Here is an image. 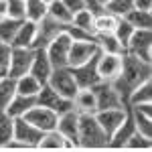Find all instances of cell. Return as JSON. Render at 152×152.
Returning a JSON list of instances; mask_svg holds the SVG:
<instances>
[{"instance_id": "1", "label": "cell", "mask_w": 152, "mask_h": 152, "mask_svg": "<svg viewBox=\"0 0 152 152\" xmlns=\"http://www.w3.org/2000/svg\"><path fill=\"white\" fill-rule=\"evenodd\" d=\"M152 79V63H146L142 59L134 57L130 53H124V59H122V71L114 79V87L118 89L120 97L124 99V104L128 105V97L132 94L134 87H138L140 83Z\"/></svg>"}, {"instance_id": "2", "label": "cell", "mask_w": 152, "mask_h": 152, "mask_svg": "<svg viewBox=\"0 0 152 152\" xmlns=\"http://www.w3.org/2000/svg\"><path fill=\"white\" fill-rule=\"evenodd\" d=\"M107 144H110V136L99 126V122L95 120L94 114H79L77 146L85 148V150H99V148H107Z\"/></svg>"}, {"instance_id": "3", "label": "cell", "mask_w": 152, "mask_h": 152, "mask_svg": "<svg viewBox=\"0 0 152 152\" xmlns=\"http://www.w3.org/2000/svg\"><path fill=\"white\" fill-rule=\"evenodd\" d=\"M47 85L51 89H55L59 95L69 97V99H73V95L79 89V85H77L75 77H73V71L69 67H55L51 71V75H49Z\"/></svg>"}, {"instance_id": "4", "label": "cell", "mask_w": 152, "mask_h": 152, "mask_svg": "<svg viewBox=\"0 0 152 152\" xmlns=\"http://www.w3.org/2000/svg\"><path fill=\"white\" fill-rule=\"evenodd\" d=\"M126 53L152 63V28H134L126 45Z\"/></svg>"}, {"instance_id": "5", "label": "cell", "mask_w": 152, "mask_h": 152, "mask_svg": "<svg viewBox=\"0 0 152 152\" xmlns=\"http://www.w3.org/2000/svg\"><path fill=\"white\" fill-rule=\"evenodd\" d=\"M71 43H73V39L69 37V33L63 31V33H59L47 47H45V53H47L53 69L55 67H67V57H69Z\"/></svg>"}, {"instance_id": "6", "label": "cell", "mask_w": 152, "mask_h": 152, "mask_svg": "<svg viewBox=\"0 0 152 152\" xmlns=\"http://www.w3.org/2000/svg\"><path fill=\"white\" fill-rule=\"evenodd\" d=\"M33 55H35V49H31V47H12L10 61H8V67H6L4 73L14 77V79L24 75V73H28L31 63H33Z\"/></svg>"}, {"instance_id": "7", "label": "cell", "mask_w": 152, "mask_h": 152, "mask_svg": "<svg viewBox=\"0 0 152 152\" xmlns=\"http://www.w3.org/2000/svg\"><path fill=\"white\" fill-rule=\"evenodd\" d=\"M67 24L59 23V20L51 18V16L41 18V20L37 23V37H35V43H33V49H45L59 33H63V31L67 28Z\"/></svg>"}, {"instance_id": "8", "label": "cell", "mask_w": 152, "mask_h": 152, "mask_svg": "<svg viewBox=\"0 0 152 152\" xmlns=\"http://www.w3.org/2000/svg\"><path fill=\"white\" fill-rule=\"evenodd\" d=\"M37 104H39V105H45V107H49V110H53L55 114H63V112L75 110V107H73V99L59 95L55 89H51V87H49L47 83L39 89V94H37Z\"/></svg>"}, {"instance_id": "9", "label": "cell", "mask_w": 152, "mask_h": 152, "mask_svg": "<svg viewBox=\"0 0 152 152\" xmlns=\"http://www.w3.org/2000/svg\"><path fill=\"white\" fill-rule=\"evenodd\" d=\"M122 59L124 55H114V53H97L95 59V69L102 81H114L120 71H122Z\"/></svg>"}, {"instance_id": "10", "label": "cell", "mask_w": 152, "mask_h": 152, "mask_svg": "<svg viewBox=\"0 0 152 152\" xmlns=\"http://www.w3.org/2000/svg\"><path fill=\"white\" fill-rule=\"evenodd\" d=\"M14 140H18L20 144H24L28 150H33L39 146V142L43 138V132L33 126L31 122H26L24 118H14V134H12Z\"/></svg>"}, {"instance_id": "11", "label": "cell", "mask_w": 152, "mask_h": 152, "mask_svg": "<svg viewBox=\"0 0 152 152\" xmlns=\"http://www.w3.org/2000/svg\"><path fill=\"white\" fill-rule=\"evenodd\" d=\"M91 89H94L95 99H97V110H107V107H122V105H126L112 81H97Z\"/></svg>"}, {"instance_id": "12", "label": "cell", "mask_w": 152, "mask_h": 152, "mask_svg": "<svg viewBox=\"0 0 152 152\" xmlns=\"http://www.w3.org/2000/svg\"><path fill=\"white\" fill-rule=\"evenodd\" d=\"M99 53V49L95 45V39L91 41H73L69 49V57H67V67H77L87 63L91 57Z\"/></svg>"}, {"instance_id": "13", "label": "cell", "mask_w": 152, "mask_h": 152, "mask_svg": "<svg viewBox=\"0 0 152 152\" xmlns=\"http://www.w3.org/2000/svg\"><path fill=\"white\" fill-rule=\"evenodd\" d=\"M23 118L26 120V122H31L33 126H37L41 132H49V130H53L55 126H57L59 114H55L53 110H49V107H45V105L37 104V105H33Z\"/></svg>"}, {"instance_id": "14", "label": "cell", "mask_w": 152, "mask_h": 152, "mask_svg": "<svg viewBox=\"0 0 152 152\" xmlns=\"http://www.w3.org/2000/svg\"><path fill=\"white\" fill-rule=\"evenodd\" d=\"M95 120L99 122V126L105 130L107 136H112L118 130V126L124 122V118L128 116V105H122V107H107V110H97L94 114Z\"/></svg>"}, {"instance_id": "15", "label": "cell", "mask_w": 152, "mask_h": 152, "mask_svg": "<svg viewBox=\"0 0 152 152\" xmlns=\"http://www.w3.org/2000/svg\"><path fill=\"white\" fill-rule=\"evenodd\" d=\"M128 110L132 120H134L136 132H140L146 138H152V104L128 105Z\"/></svg>"}, {"instance_id": "16", "label": "cell", "mask_w": 152, "mask_h": 152, "mask_svg": "<svg viewBox=\"0 0 152 152\" xmlns=\"http://www.w3.org/2000/svg\"><path fill=\"white\" fill-rule=\"evenodd\" d=\"M95 57H91L87 63H83V65H77V67H69L73 71V77H75V81L79 87H94L97 81H102L99 79V75H97V69H95Z\"/></svg>"}, {"instance_id": "17", "label": "cell", "mask_w": 152, "mask_h": 152, "mask_svg": "<svg viewBox=\"0 0 152 152\" xmlns=\"http://www.w3.org/2000/svg\"><path fill=\"white\" fill-rule=\"evenodd\" d=\"M77 122H79V112L77 110H69V112H63L57 118V132H61L69 142H73L77 146ZM79 148V146H77Z\"/></svg>"}, {"instance_id": "18", "label": "cell", "mask_w": 152, "mask_h": 152, "mask_svg": "<svg viewBox=\"0 0 152 152\" xmlns=\"http://www.w3.org/2000/svg\"><path fill=\"white\" fill-rule=\"evenodd\" d=\"M51 71H53V65H51V61H49L45 49H35V55H33V63H31L28 73L35 77L37 81H41L45 85V83L49 81Z\"/></svg>"}, {"instance_id": "19", "label": "cell", "mask_w": 152, "mask_h": 152, "mask_svg": "<svg viewBox=\"0 0 152 152\" xmlns=\"http://www.w3.org/2000/svg\"><path fill=\"white\" fill-rule=\"evenodd\" d=\"M37 148L39 150H75L77 146L67 140L61 132H57V128H53L49 132H43V138Z\"/></svg>"}, {"instance_id": "20", "label": "cell", "mask_w": 152, "mask_h": 152, "mask_svg": "<svg viewBox=\"0 0 152 152\" xmlns=\"http://www.w3.org/2000/svg\"><path fill=\"white\" fill-rule=\"evenodd\" d=\"M134 132H136V126H134V120H132L130 110H128V116L124 118V122H122V124L118 126V130L110 136L107 148H112V150H124V142L128 140Z\"/></svg>"}, {"instance_id": "21", "label": "cell", "mask_w": 152, "mask_h": 152, "mask_svg": "<svg viewBox=\"0 0 152 152\" xmlns=\"http://www.w3.org/2000/svg\"><path fill=\"white\" fill-rule=\"evenodd\" d=\"M73 107L79 114H95L97 112V99L91 87H79L73 95Z\"/></svg>"}, {"instance_id": "22", "label": "cell", "mask_w": 152, "mask_h": 152, "mask_svg": "<svg viewBox=\"0 0 152 152\" xmlns=\"http://www.w3.org/2000/svg\"><path fill=\"white\" fill-rule=\"evenodd\" d=\"M37 37V23L33 20H20L16 33H14V39H12V47H31L33 49V43H35Z\"/></svg>"}, {"instance_id": "23", "label": "cell", "mask_w": 152, "mask_h": 152, "mask_svg": "<svg viewBox=\"0 0 152 152\" xmlns=\"http://www.w3.org/2000/svg\"><path fill=\"white\" fill-rule=\"evenodd\" d=\"M33 105H37V95H24V94H16L10 99V104L4 110L10 114L12 118H23Z\"/></svg>"}, {"instance_id": "24", "label": "cell", "mask_w": 152, "mask_h": 152, "mask_svg": "<svg viewBox=\"0 0 152 152\" xmlns=\"http://www.w3.org/2000/svg\"><path fill=\"white\" fill-rule=\"evenodd\" d=\"M120 16L116 14H112L110 10H97L94 14V35H105V33H114V28H116V23Z\"/></svg>"}, {"instance_id": "25", "label": "cell", "mask_w": 152, "mask_h": 152, "mask_svg": "<svg viewBox=\"0 0 152 152\" xmlns=\"http://www.w3.org/2000/svg\"><path fill=\"white\" fill-rule=\"evenodd\" d=\"M95 45L99 49V53H114V55H124L126 47L118 41L114 33H105V35H95Z\"/></svg>"}, {"instance_id": "26", "label": "cell", "mask_w": 152, "mask_h": 152, "mask_svg": "<svg viewBox=\"0 0 152 152\" xmlns=\"http://www.w3.org/2000/svg\"><path fill=\"white\" fill-rule=\"evenodd\" d=\"M122 18H126L134 28H152V12L150 10L132 8V10H128Z\"/></svg>"}, {"instance_id": "27", "label": "cell", "mask_w": 152, "mask_h": 152, "mask_svg": "<svg viewBox=\"0 0 152 152\" xmlns=\"http://www.w3.org/2000/svg\"><path fill=\"white\" fill-rule=\"evenodd\" d=\"M16 95V79L2 73L0 75V110H4L10 104V99Z\"/></svg>"}, {"instance_id": "28", "label": "cell", "mask_w": 152, "mask_h": 152, "mask_svg": "<svg viewBox=\"0 0 152 152\" xmlns=\"http://www.w3.org/2000/svg\"><path fill=\"white\" fill-rule=\"evenodd\" d=\"M47 16V0H24V18L39 23Z\"/></svg>"}, {"instance_id": "29", "label": "cell", "mask_w": 152, "mask_h": 152, "mask_svg": "<svg viewBox=\"0 0 152 152\" xmlns=\"http://www.w3.org/2000/svg\"><path fill=\"white\" fill-rule=\"evenodd\" d=\"M138 104H152V79L140 83L138 87L132 89L128 97V105H138Z\"/></svg>"}, {"instance_id": "30", "label": "cell", "mask_w": 152, "mask_h": 152, "mask_svg": "<svg viewBox=\"0 0 152 152\" xmlns=\"http://www.w3.org/2000/svg\"><path fill=\"white\" fill-rule=\"evenodd\" d=\"M41 87H43V83L37 81L31 73H24V75H20V77H16V94L37 95Z\"/></svg>"}, {"instance_id": "31", "label": "cell", "mask_w": 152, "mask_h": 152, "mask_svg": "<svg viewBox=\"0 0 152 152\" xmlns=\"http://www.w3.org/2000/svg\"><path fill=\"white\" fill-rule=\"evenodd\" d=\"M47 16H51V18H55L63 24L71 23V18H73V14L67 10V6L61 0H49L47 2Z\"/></svg>"}, {"instance_id": "32", "label": "cell", "mask_w": 152, "mask_h": 152, "mask_svg": "<svg viewBox=\"0 0 152 152\" xmlns=\"http://www.w3.org/2000/svg\"><path fill=\"white\" fill-rule=\"evenodd\" d=\"M12 134H14V118L6 110H0V148H4V144L12 140Z\"/></svg>"}, {"instance_id": "33", "label": "cell", "mask_w": 152, "mask_h": 152, "mask_svg": "<svg viewBox=\"0 0 152 152\" xmlns=\"http://www.w3.org/2000/svg\"><path fill=\"white\" fill-rule=\"evenodd\" d=\"M94 10L89 8H81V10L73 12V18H71V24L77 26V28H83V31H89L94 33Z\"/></svg>"}, {"instance_id": "34", "label": "cell", "mask_w": 152, "mask_h": 152, "mask_svg": "<svg viewBox=\"0 0 152 152\" xmlns=\"http://www.w3.org/2000/svg\"><path fill=\"white\" fill-rule=\"evenodd\" d=\"M150 148H152V138L142 136L140 132H134L124 142V150H150Z\"/></svg>"}, {"instance_id": "35", "label": "cell", "mask_w": 152, "mask_h": 152, "mask_svg": "<svg viewBox=\"0 0 152 152\" xmlns=\"http://www.w3.org/2000/svg\"><path fill=\"white\" fill-rule=\"evenodd\" d=\"M18 24H20V20H14L10 16L2 18V20H0V41H2V43H12Z\"/></svg>"}, {"instance_id": "36", "label": "cell", "mask_w": 152, "mask_h": 152, "mask_svg": "<svg viewBox=\"0 0 152 152\" xmlns=\"http://www.w3.org/2000/svg\"><path fill=\"white\" fill-rule=\"evenodd\" d=\"M132 33H134V26L126 20V18H118V23H116V28H114V35L118 37V41L126 47L128 45V41H130V37H132Z\"/></svg>"}, {"instance_id": "37", "label": "cell", "mask_w": 152, "mask_h": 152, "mask_svg": "<svg viewBox=\"0 0 152 152\" xmlns=\"http://www.w3.org/2000/svg\"><path fill=\"white\" fill-rule=\"evenodd\" d=\"M132 8H134V0H107L105 4V10H110L116 16H124Z\"/></svg>"}, {"instance_id": "38", "label": "cell", "mask_w": 152, "mask_h": 152, "mask_svg": "<svg viewBox=\"0 0 152 152\" xmlns=\"http://www.w3.org/2000/svg\"><path fill=\"white\" fill-rule=\"evenodd\" d=\"M8 16L14 20H24V0H6Z\"/></svg>"}, {"instance_id": "39", "label": "cell", "mask_w": 152, "mask_h": 152, "mask_svg": "<svg viewBox=\"0 0 152 152\" xmlns=\"http://www.w3.org/2000/svg\"><path fill=\"white\" fill-rule=\"evenodd\" d=\"M10 53H12V45L10 43H2V41H0V73H4L6 67H8Z\"/></svg>"}, {"instance_id": "40", "label": "cell", "mask_w": 152, "mask_h": 152, "mask_svg": "<svg viewBox=\"0 0 152 152\" xmlns=\"http://www.w3.org/2000/svg\"><path fill=\"white\" fill-rule=\"evenodd\" d=\"M65 6H67V10L73 14V12L81 10V8H85V4H83V0H61Z\"/></svg>"}, {"instance_id": "41", "label": "cell", "mask_w": 152, "mask_h": 152, "mask_svg": "<svg viewBox=\"0 0 152 152\" xmlns=\"http://www.w3.org/2000/svg\"><path fill=\"white\" fill-rule=\"evenodd\" d=\"M134 8H140V10H152V0H134Z\"/></svg>"}, {"instance_id": "42", "label": "cell", "mask_w": 152, "mask_h": 152, "mask_svg": "<svg viewBox=\"0 0 152 152\" xmlns=\"http://www.w3.org/2000/svg\"><path fill=\"white\" fill-rule=\"evenodd\" d=\"M83 4H85V8H89V10H94V12L102 10V6H99L95 0H83Z\"/></svg>"}, {"instance_id": "43", "label": "cell", "mask_w": 152, "mask_h": 152, "mask_svg": "<svg viewBox=\"0 0 152 152\" xmlns=\"http://www.w3.org/2000/svg\"><path fill=\"white\" fill-rule=\"evenodd\" d=\"M8 16V6H6V0H0V20Z\"/></svg>"}, {"instance_id": "44", "label": "cell", "mask_w": 152, "mask_h": 152, "mask_svg": "<svg viewBox=\"0 0 152 152\" xmlns=\"http://www.w3.org/2000/svg\"><path fill=\"white\" fill-rule=\"evenodd\" d=\"M95 2H97V4H99L102 8H105V4H107V0H95Z\"/></svg>"}, {"instance_id": "45", "label": "cell", "mask_w": 152, "mask_h": 152, "mask_svg": "<svg viewBox=\"0 0 152 152\" xmlns=\"http://www.w3.org/2000/svg\"><path fill=\"white\" fill-rule=\"evenodd\" d=\"M0 75H2V73H0Z\"/></svg>"}, {"instance_id": "46", "label": "cell", "mask_w": 152, "mask_h": 152, "mask_svg": "<svg viewBox=\"0 0 152 152\" xmlns=\"http://www.w3.org/2000/svg\"><path fill=\"white\" fill-rule=\"evenodd\" d=\"M47 2H49V0H47Z\"/></svg>"}]
</instances>
